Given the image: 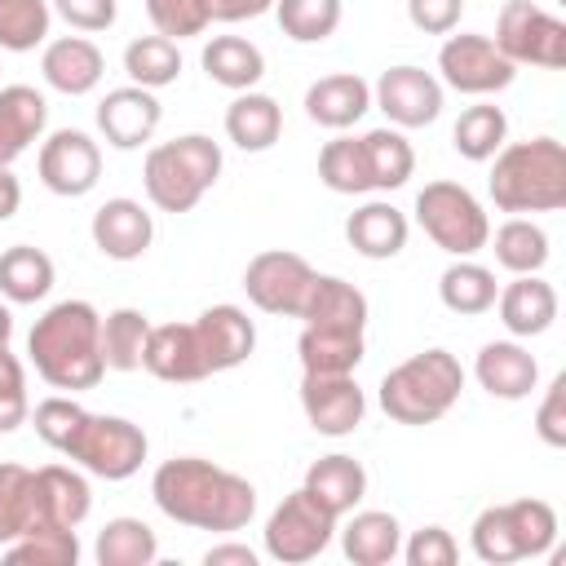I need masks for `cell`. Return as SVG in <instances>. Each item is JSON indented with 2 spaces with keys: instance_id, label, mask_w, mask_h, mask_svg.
Wrapping results in <instances>:
<instances>
[{
  "instance_id": "obj_1",
  "label": "cell",
  "mask_w": 566,
  "mask_h": 566,
  "mask_svg": "<svg viewBox=\"0 0 566 566\" xmlns=\"http://www.w3.org/2000/svg\"><path fill=\"white\" fill-rule=\"evenodd\" d=\"M150 495L164 517L195 531H239L256 513V486L199 455L164 460L150 478Z\"/></svg>"
},
{
  "instance_id": "obj_2",
  "label": "cell",
  "mask_w": 566,
  "mask_h": 566,
  "mask_svg": "<svg viewBox=\"0 0 566 566\" xmlns=\"http://www.w3.org/2000/svg\"><path fill=\"white\" fill-rule=\"evenodd\" d=\"M27 354L35 363V371L53 385V389H93L106 376L102 363V314L88 301H57L49 305L31 336H27Z\"/></svg>"
},
{
  "instance_id": "obj_3",
  "label": "cell",
  "mask_w": 566,
  "mask_h": 566,
  "mask_svg": "<svg viewBox=\"0 0 566 566\" xmlns=\"http://www.w3.org/2000/svg\"><path fill=\"white\" fill-rule=\"evenodd\" d=\"M491 159L486 190L500 212H557L566 203V146L557 137L509 142Z\"/></svg>"
},
{
  "instance_id": "obj_4",
  "label": "cell",
  "mask_w": 566,
  "mask_h": 566,
  "mask_svg": "<svg viewBox=\"0 0 566 566\" xmlns=\"http://www.w3.org/2000/svg\"><path fill=\"white\" fill-rule=\"evenodd\" d=\"M464 389V367L455 354L447 349H424V354H411L407 363H398L394 371H385L380 380V411L398 424H433L442 420L455 398Z\"/></svg>"
},
{
  "instance_id": "obj_5",
  "label": "cell",
  "mask_w": 566,
  "mask_h": 566,
  "mask_svg": "<svg viewBox=\"0 0 566 566\" xmlns=\"http://www.w3.org/2000/svg\"><path fill=\"white\" fill-rule=\"evenodd\" d=\"M221 177V146L203 133H186L146 150L142 186L159 212H190Z\"/></svg>"
},
{
  "instance_id": "obj_6",
  "label": "cell",
  "mask_w": 566,
  "mask_h": 566,
  "mask_svg": "<svg viewBox=\"0 0 566 566\" xmlns=\"http://www.w3.org/2000/svg\"><path fill=\"white\" fill-rule=\"evenodd\" d=\"M473 553L486 566H509L522 557H544L557 539V513L544 500H509L491 504L473 517Z\"/></svg>"
},
{
  "instance_id": "obj_7",
  "label": "cell",
  "mask_w": 566,
  "mask_h": 566,
  "mask_svg": "<svg viewBox=\"0 0 566 566\" xmlns=\"http://www.w3.org/2000/svg\"><path fill=\"white\" fill-rule=\"evenodd\" d=\"M416 221L451 256H473L491 243V221L473 190L460 181H429L416 195Z\"/></svg>"
},
{
  "instance_id": "obj_8",
  "label": "cell",
  "mask_w": 566,
  "mask_h": 566,
  "mask_svg": "<svg viewBox=\"0 0 566 566\" xmlns=\"http://www.w3.org/2000/svg\"><path fill=\"white\" fill-rule=\"evenodd\" d=\"M66 460H75L80 469H88L93 478L106 482H124L142 469L146 460V433L142 424L124 420V416H84L80 429L71 433V442L62 447Z\"/></svg>"
},
{
  "instance_id": "obj_9",
  "label": "cell",
  "mask_w": 566,
  "mask_h": 566,
  "mask_svg": "<svg viewBox=\"0 0 566 566\" xmlns=\"http://www.w3.org/2000/svg\"><path fill=\"white\" fill-rule=\"evenodd\" d=\"M495 49L513 66L557 71L566 62V22L539 9L535 0H509L495 18Z\"/></svg>"
},
{
  "instance_id": "obj_10",
  "label": "cell",
  "mask_w": 566,
  "mask_h": 566,
  "mask_svg": "<svg viewBox=\"0 0 566 566\" xmlns=\"http://www.w3.org/2000/svg\"><path fill=\"white\" fill-rule=\"evenodd\" d=\"M336 522L340 517H332L305 486H296L292 495H283V504L265 522V553L283 566H301L332 544Z\"/></svg>"
},
{
  "instance_id": "obj_11",
  "label": "cell",
  "mask_w": 566,
  "mask_h": 566,
  "mask_svg": "<svg viewBox=\"0 0 566 566\" xmlns=\"http://www.w3.org/2000/svg\"><path fill=\"white\" fill-rule=\"evenodd\" d=\"M310 287H314V265L296 252H283V248L256 252L243 270L248 301L265 314H279V318H301Z\"/></svg>"
},
{
  "instance_id": "obj_12",
  "label": "cell",
  "mask_w": 566,
  "mask_h": 566,
  "mask_svg": "<svg viewBox=\"0 0 566 566\" xmlns=\"http://www.w3.org/2000/svg\"><path fill=\"white\" fill-rule=\"evenodd\" d=\"M438 71H442V84L455 88V93H469V97H491L500 88L513 84L517 66L495 49L491 35H447V44L438 49Z\"/></svg>"
},
{
  "instance_id": "obj_13",
  "label": "cell",
  "mask_w": 566,
  "mask_h": 566,
  "mask_svg": "<svg viewBox=\"0 0 566 566\" xmlns=\"http://www.w3.org/2000/svg\"><path fill=\"white\" fill-rule=\"evenodd\" d=\"M371 106H380L394 128H424L442 115V80L424 66H389L371 88Z\"/></svg>"
},
{
  "instance_id": "obj_14",
  "label": "cell",
  "mask_w": 566,
  "mask_h": 566,
  "mask_svg": "<svg viewBox=\"0 0 566 566\" xmlns=\"http://www.w3.org/2000/svg\"><path fill=\"white\" fill-rule=\"evenodd\" d=\"M35 164H40V181H44L53 195H62V199L88 195V190L97 186V177H102V150H97V142H93L88 133H80V128H57V133H49Z\"/></svg>"
},
{
  "instance_id": "obj_15",
  "label": "cell",
  "mask_w": 566,
  "mask_h": 566,
  "mask_svg": "<svg viewBox=\"0 0 566 566\" xmlns=\"http://www.w3.org/2000/svg\"><path fill=\"white\" fill-rule=\"evenodd\" d=\"M301 407H305V420H310L314 433L345 438V433H354L363 424L367 398H363L354 371H345V376L305 371V380H301Z\"/></svg>"
},
{
  "instance_id": "obj_16",
  "label": "cell",
  "mask_w": 566,
  "mask_h": 566,
  "mask_svg": "<svg viewBox=\"0 0 566 566\" xmlns=\"http://www.w3.org/2000/svg\"><path fill=\"white\" fill-rule=\"evenodd\" d=\"M164 119V106L155 97V88H142V84H124V88H111L102 102H97V128L102 137L115 146V150H137L155 137Z\"/></svg>"
},
{
  "instance_id": "obj_17",
  "label": "cell",
  "mask_w": 566,
  "mask_h": 566,
  "mask_svg": "<svg viewBox=\"0 0 566 566\" xmlns=\"http://www.w3.org/2000/svg\"><path fill=\"white\" fill-rule=\"evenodd\" d=\"M142 367L150 376L168 380V385H195V380H203L208 376V363H203L195 323H159V327H150Z\"/></svg>"
},
{
  "instance_id": "obj_18",
  "label": "cell",
  "mask_w": 566,
  "mask_h": 566,
  "mask_svg": "<svg viewBox=\"0 0 566 566\" xmlns=\"http://www.w3.org/2000/svg\"><path fill=\"white\" fill-rule=\"evenodd\" d=\"M473 376L478 385L491 394V398H504V402H522L535 394L539 385V363L526 345L517 340H486L478 349V363H473Z\"/></svg>"
},
{
  "instance_id": "obj_19",
  "label": "cell",
  "mask_w": 566,
  "mask_h": 566,
  "mask_svg": "<svg viewBox=\"0 0 566 566\" xmlns=\"http://www.w3.org/2000/svg\"><path fill=\"white\" fill-rule=\"evenodd\" d=\"M155 239V221L137 199H106L93 212V243L111 261H137L146 256Z\"/></svg>"
},
{
  "instance_id": "obj_20",
  "label": "cell",
  "mask_w": 566,
  "mask_h": 566,
  "mask_svg": "<svg viewBox=\"0 0 566 566\" xmlns=\"http://www.w3.org/2000/svg\"><path fill=\"white\" fill-rule=\"evenodd\" d=\"M195 332H199V349H203L208 376L248 363V354L256 345V327H252V318L239 305H212V310H203L195 318Z\"/></svg>"
},
{
  "instance_id": "obj_21",
  "label": "cell",
  "mask_w": 566,
  "mask_h": 566,
  "mask_svg": "<svg viewBox=\"0 0 566 566\" xmlns=\"http://www.w3.org/2000/svg\"><path fill=\"white\" fill-rule=\"evenodd\" d=\"M40 71H44V84L66 93V97H84L97 88L102 71H106V57L93 40L84 35H62V40H49L44 44V57H40Z\"/></svg>"
},
{
  "instance_id": "obj_22",
  "label": "cell",
  "mask_w": 566,
  "mask_h": 566,
  "mask_svg": "<svg viewBox=\"0 0 566 566\" xmlns=\"http://www.w3.org/2000/svg\"><path fill=\"white\" fill-rule=\"evenodd\" d=\"M371 111V84L354 71H336V75H323L305 88V115L323 128H349L358 124L363 115Z\"/></svg>"
},
{
  "instance_id": "obj_23",
  "label": "cell",
  "mask_w": 566,
  "mask_h": 566,
  "mask_svg": "<svg viewBox=\"0 0 566 566\" xmlns=\"http://www.w3.org/2000/svg\"><path fill=\"white\" fill-rule=\"evenodd\" d=\"M495 305H500V323L517 340L522 336H544L557 318V292L539 274H513V283L495 296Z\"/></svg>"
},
{
  "instance_id": "obj_24",
  "label": "cell",
  "mask_w": 566,
  "mask_h": 566,
  "mask_svg": "<svg viewBox=\"0 0 566 566\" xmlns=\"http://www.w3.org/2000/svg\"><path fill=\"white\" fill-rule=\"evenodd\" d=\"M44 119H49L44 93H35L31 84L0 88V168H9L31 142H40Z\"/></svg>"
},
{
  "instance_id": "obj_25",
  "label": "cell",
  "mask_w": 566,
  "mask_h": 566,
  "mask_svg": "<svg viewBox=\"0 0 566 566\" xmlns=\"http://www.w3.org/2000/svg\"><path fill=\"white\" fill-rule=\"evenodd\" d=\"M332 517H345L358 509V500L367 495V469L354 460V455H323L305 469V482H301Z\"/></svg>"
},
{
  "instance_id": "obj_26",
  "label": "cell",
  "mask_w": 566,
  "mask_h": 566,
  "mask_svg": "<svg viewBox=\"0 0 566 566\" xmlns=\"http://www.w3.org/2000/svg\"><path fill=\"white\" fill-rule=\"evenodd\" d=\"M345 239H349V248H354L358 256H367V261H389V256H398V252L407 248V217H402L394 203L371 199V203H363L358 212H349Z\"/></svg>"
},
{
  "instance_id": "obj_27",
  "label": "cell",
  "mask_w": 566,
  "mask_h": 566,
  "mask_svg": "<svg viewBox=\"0 0 566 566\" xmlns=\"http://www.w3.org/2000/svg\"><path fill=\"white\" fill-rule=\"evenodd\" d=\"M301 323L305 327H345V332H363L367 327V296L336 279V274H314V287L305 296V310H301Z\"/></svg>"
},
{
  "instance_id": "obj_28",
  "label": "cell",
  "mask_w": 566,
  "mask_h": 566,
  "mask_svg": "<svg viewBox=\"0 0 566 566\" xmlns=\"http://www.w3.org/2000/svg\"><path fill=\"white\" fill-rule=\"evenodd\" d=\"M340 548L354 566H385L402 553V526L394 513L385 509H363L345 522L340 531Z\"/></svg>"
},
{
  "instance_id": "obj_29",
  "label": "cell",
  "mask_w": 566,
  "mask_h": 566,
  "mask_svg": "<svg viewBox=\"0 0 566 566\" xmlns=\"http://www.w3.org/2000/svg\"><path fill=\"white\" fill-rule=\"evenodd\" d=\"M279 133H283V111H279V102L270 93H252L248 88L226 106V137L239 150L261 155V150H270L279 142Z\"/></svg>"
},
{
  "instance_id": "obj_30",
  "label": "cell",
  "mask_w": 566,
  "mask_h": 566,
  "mask_svg": "<svg viewBox=\"0 0 566 566\" xmlns=\"http://www.w3.org/2000/svg\"><path fill=\"white\" fill-rule=\"evenodd\" d=\"M35 491H40V513H44V526H66L75 531L88 509H93V491L88 482L66 469V464H44L35 469Z\"/></svg>"
},
{
  "instance_id": "obj_31",
  "label": "cell",
  "mask_w": 566,
  "mask_h": 566,
  "mask_svg": "<svg viewBox=\"0 0 566 566\" xmlns=\"http://www.w3.org/2000/svg\"><path fill=\"white\" fill-rule=\"evenodd\" d=\"M199 62H203V71H208L212 84L234 88V93L256 88L261 75H265V53L252 40H243V35H212L203 44V57Z\"/></svg>"
},
{
  "instance_id": "obj_32",
  "label": "cell",
  "mask_w": 566,
  "mask_h": 566,
  "mask_svg": "<svg viewBox=\"0 0 566 566\" xmlns=\"http://www.w3.org/2000/svg\"><path fill=\"white\" fill-rule=\"evenodd\" d=\"M44 526L40 513V491H35V469L27 464H0V548L13 544L18 535Z\"/></svg>"
},
{
  "instance_id": "obj_33",
  "label": "cell",
  "mask_w": 566,
  "mask_h": 566,
  "mask_svg": "<svg viewBox=\"0 0 566 566\" xmlns=\"http://www.w3.org/2000/svg\"><path fill=\"white\" fill-rule=\"evenodd\" d=\"M53 287V261L49 252L31 243H13L0 252V296L13 305H35Z\"/></svg>"
},
{
  "instance_id": "obj_34",
  "label": "cell",
  "mask_w": 566,
  "mask_h": 566,
  "mask_svg": "<svg viewBox=\"0 0 566 566\" xmlns=\"http://www.w3.org/2000/svg\"><path fill=\"white\" fill-rule=\"evenodd\" d=\"M301 367L318 371V376H345L363 363V332H345V327H301L296 340Z\"/></svg>"
},
{
  "instance_id": "obj_35",
  "label": "cell",
  "mask_w": 566,
  "mask_h": 566,
  "mask_svg": "<svg viewBox=\"0 0 566 566\" xmlns=\"http://www.w3.org/2000/svg\"><path fill=\"white\" fill-rule=\"evenodd\" d=\"M97 566H150L159 557V539L142 517H111L93 544Z\"/></svg>"
},
{
  "instance_id": "obj_36",
  "label": "cell",
  "mask_w": 566,
  "mask_h": 566,
  "mask_svg": "<svg viewBox=\"0 0 566 566\" xmlns=\"http://www.w3.org/2000/svg\"><path fill=\"white\" fill-rule=\"evenodd\" d=\"M438 296H442V305H447L451 314H486V310L495 305V296H500V283H495V274H491L486 265L460 256L455 265L442 270Z\"/></svg>"
},
{
  "instance_id": "obj_37",
  "label": "cell",
  "mask_w": 566,
  "mask_h": 566,
  "mask_svg": "<svg viewBox=\"0 0 566 566\" xmlns=\"http://www.w3.org/2000/svg\"><path fill=\"white\" fill-rule=\"evenodd\" d=\"M363 155L371 172V190H398L416 172V150L398 128H371L363 133Z\"/></svg>"
},
{
  "instance_id": "obj_38",
  "label": "cell",
  "mask_w": 566,
  "mask_h": 566,
  "mask_svg": "<svg viewBox=\"0 0 566 566\" xmlns=\"http://www.w3.org/2000/svg\"><path fill=\"white\" fill-rule=\"evenodd\" d=\"M146 336H150V318L142 310H111L102 318V363L106 371H137L142 354H146Z\"/></svg>"
},
{
  "instance_id": "obj_39",
  "label": "cell",
  "mask_w": 566,
  "mask_h": 566,
  "mask_svg": "<svg viewBox=\"0 0 566 566\" xmlns=\"http://www.w3.org/2000/svg\"><path fill=\"white\" fill-rule=\"evenodd\" d=\"M504 137H509V115H504L500 106H491V102L464 106L460 119H455V128H451L455 155H464V159H473V164L491 159V155L504 146Z\"/></svg>"
},
{
  "instance_id": "obj_40",
  "label": "cell",
  "mask_w": 566,
  "mask_h": 566,
  "mask_svg": "<svg viewBox=\"0 0 566 566\" xmlns=\"http://www.w3.org/2000/svg\"><path fill=\"white\" fill-rule=\"evenodd\" d=\"M124 71L133 84L142 88H164V84H177L181 75V53H177V40L168 35H142L124 49Z\"/></svg>"
},
{
  "instance_id": "obj_41",
  "label": "cell",
  "mask_w": 566,
  "mask_h": 566,
  "mask_svg": "<svg viewBox=\"0 0 566 566\" xmlns=\"http://www.w3.org/2000/svg\"><path fill=\"white\" fill-rule=\"evenodd\" d=\"M495 261L509 274H539L548 265V234L526 217H509L495 230Z\"/></svg>"
},
{
  "instance_id": "obj_42",
  "label": "cell",
  "mask_w": 566,
  "mask_h": 566,
  "mask_svg": "<svg viewBox=\"0 0 566 566\" xmlns=\"http://www.w3.org/2000/svg\"><path fill=\"white\" fill-rule=\"evenodd\" d=\"M318 181L336 195H367L371 190V172H367V155H363V137H336L323 146L318 155Z\"/></svg>"
},
{
  "instance_id": "obj_43",
  "label": "cell",
  "mask_w": 566,
  "mask_h": 566,
  "mask_svg": "<svg viewBox=\"0 0 566 566\" xmlns=\"http://www.w3.org/2000/svg\"><path fill=\"white\" fill-rule=\"evenodd\" d=\"M4 557L13 566H75L80 562V539L66 526H35L4 544Z\"/></svg>"
},
{
  "instance_id": "obj_44",
  "label": "cell",
  "mask_w": 566,
  "mask_h": 566,
  "mask_svg": "<svg viewBox=\"0 0 566 566\" xmlns=\"http://www.w3.org/2000/svg\"><path fill=\"white\" fill-rule=\"evenodd\" d=\"M49 22H53L49 0H0V49L31 53L35 44L49 40Z\"/></svg>"
},
{
  "instance_id": "obj_45",
  "label": "cell",
  "mask_w": 566,
  "mask_h": 566,
  "mask_svg": "<svg viewBox=\"0 0 566 566\" xmlns=\"http://www.w3.org/2000/svg\"><path fill=\"white\" fill-rule=\"evenodd\" d=\"M274 13L296 44H323L340 27V0H274Z\"/></svg>"
},
{
  "instance_id": "obj_46",
  "label": "cell",
  "mask_w": 566,
  "mask_h": 566,
  "mask_svg": "<svg viewBox=\"0 0 566 566\" xmlns=\"http://www.w3.org/2000/svg\"><path fill=\"white\" fill-rule=\"evenodd\" d=\"M27 416H31V402H27L22 363H18V354H9V345H0V433L22 429Z\"/></svg>"
},
{
  "instance_id": "obj_47",
  "label": "cell",
  "mask_w": 566,
  "mask_h": 566,
  "mask_svg": "<svg viewBox=\"0 0 566 566\" xmlns=\"http://www.w3.org/2000/svg\"><path fill=\"white\" fill-rule=\"evenodd\" d=\"M146 13L155 22V31L168 40H186V35H199L208 27L203 0H146Z\"/></svg>"
},
{
  "instance_id": "obj_48",
  "label": "cell",
  "mask_w": 566,
  "mask_h": 566,
  "mask_svg": "<svg viewBox=\"0 0 566 566\" xmlns=\"http://www.w3.org/2000/svg\"><path fill=\"white\" fill-rule=\"evenodd\" d=\"M84 416H88V411H84L80 402H71V398H44V402L35 407L31 424H35V433H40V442H49L53 451H62V447L71 442V433L80 429Z\"/></svg>"
},
{
  "instance_id": "obj_49",
  "label": "cell",
  "mask_w": 566,
  "mask_h": 566,
  "mask_svg": "<svg viewBox=\"0 0 566 566\" xmlns=\"http://www.w3.org/2000/svg\"><path fill=\"white\" fill-rule=\"evenodd\" d=\"M398 557H407V566H451V562L460 557V544L451 539L447 526H420V531L402 544Z\"/></svg>"
},
{
  "instance_id": "obj_50",
  "label": "cell",
  "mask_w": 566,
  "mask_h": 566,
  "mask_svg": "<svg viewBox=\"0 0 566 566\" xmlns=\"http://www.w3.org/2000/svg\"><path fill=\"white\" fill-rule=\"evenodd\" d=\"M535 433L548 447H566V376H553L544 389V402L535 411Z\"/></svg>"
},
{
  "instance_id": "obj_51",
  "label": "cell",
  "mask_w": 566,
  "mask_h": 566,
  "mask_svg": "<svg viewBox=\"0 0 566 566\" xmlns=\"http://www.w3.org/2000/svg\"><path fill=\"white\" fill-rule=\"evenodd\" d=\"M464 13V0H407V18L424 35H451Z\"/></svg>"
},
{
  "instance_id": "obj_52",
  "label": "cell",
  "mask_w": 566,
  "mask_h": 566,
  "mask_svg": "<svg viewBox=\"0 0 566 566\" xmlns=\"http://www.w3.org/2000/svg\"><path fill=\"white\" fill-rule=\"evenodd\" d=\"M53 13L75 31H106L115 22V0H53Z\"/></svg>"
},
{
  "instance_id": "obj_53",
  "label": "cell",
  "mask_w": 566,
  "mask_h": 566,
  "mask_svg": "<svg viewBox=\"0 0 566 566\" xmlns=\"http://www.w3.org/2000/svg\"><path fill=\"white\" fill-rule=\"evenodd\" d=\"M265 9H274V0H203L208 22H248L261 18Z\"/></svg>"
},
{
  "instance_id": "obj_54",
  "label": "cell",
  "mask_w": 566,
  "mask_h": 566,
  "mask_svg": "<svg viewBox=\"0 0 566 566\" xmlns=\"http://www.w3.org/2000/svg\"><path fill=\"white\" fill-rule=\"evenodd\" d=\"M208 566H256V553L248 544H217L203 553Z\"/></svg>"
},
{
  "instance_id": "obj_55",
  "label": "cell",
  "mask_w": 566,
  "mask_h": 566,
  "mask_svg": "<svg viewBox=\"0 0 566 566\" xmlns=\"http://www.w3.org/2000/svg\"><path fill=\"white\" fill-rule=\"evenodd\" d=\"M18 203H22V186L9 168H0V221H9L18 212Z\"/></svg>"
},
{
  "instance_id": "obj_56",
  "label": "cell",
  "mask_w": 566,
  "mask_h": 566,
  "mask_svg": "<svg viewBox=\"0 0 566 566\" xmlns=\"http://www.w3.org/2000/svg\"><path fill=\"white\" fill-rule=\"evenodd\" d=\"M9 336H13V314L9 305H0V345H9Z\"/></svg>"
}]
</instances>
